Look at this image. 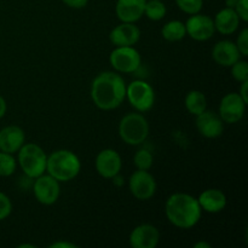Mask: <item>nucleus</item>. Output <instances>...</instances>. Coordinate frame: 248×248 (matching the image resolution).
Returning a JSON list of instances; mask_svg holds the SVG:
<instances>
[{
  "mask_svg": "<svg viewBox=\"0 0 248 248\" xmlns=\"http://www.w3.org/2000/svg\"><path fill=\"white\" fill-rule=\"evenodd\" d=\"M247 87H248V80L247 81L241 82V89H240L239 94L241 96V98L244 99L246 103H248V97H247Z\"/></svg>",
  "mask_w": 248,
  "mask_h": 248,
  "instance_id": "33",
  "label": "nucleus"
},
{
  "mask_svg": "<svg viewBox=\"0 0 248 248\" xmlns=\"http://www.w3.org/2000/svg\"><path fill=\"white\" fill-rule=\"evenodd\" d=\"M165 215L174 227L179 229H191L200 222L202 210L198 199L186 193H176L167 199Z\"/></svg>",
  "mask_w": 248,
  "mask_h": 248,
  "instance_id": "2",
  "label": "nucleus"
},
{
  "mask_svg": "<svg viewBox=\"0 0 248 248\" xmlns=\"http://www.w3.org/2000/svg\"><path fill=\"white\" fill-rule=\"evenodd\" d=\"M19 248H23V247H31V248H35V246H33V245H21V246H18Z\"/></svg>",
  "mask_w": 248,
  "mask_h": 248,
  "instance_id": "37",
  "label": "nucleus"
},
{
  "mask_svg": "<svg viewBox=\"0 0 248 248\" xmlns=\"http://www.w3.org/2000/svg\"><path fill=\"white\" fill-rule=\"evenodd\" d=\"M234 10L239 15L241 21H248V0H237V4Z\"/></svg>",
  "mask_w": 248,
  "mask_h": 248,
  "instance_id": "30",
  "label": "nucleus"
},
{
  "mask_svg": "<svg viewBox=\"0 0 248 248\" xmlns=\"http://www.w3.org/2000/svg\"><path fill=\"white\" fill-rule=\"evenodd\" d=\"M240 57L241 55L236 44L230 40L218 41L212 48L213 61L222 67H232L236 61L240 60Z\"/></svg>",
  "mask_w": 248,
  "mask_h": 248,
  "instance_id": "17",
  "label": "nucleus"
},
{
  "mask_svg": "<svg viewBox=\"0 0 248 248\" xmlns=\"http://www.w3.org/2000/svg\"><path fill=\"white\" fill-rule=\"evenodd\" d=\"M17 169V161L14 154L0 152V177H10Z\"/></svg>",
  "mask_w": 248,
  "mask_h": 248,
  "instance_id": "24",
  "label": "nucleus"
},
{
  "mask_svg": "<svg viewBox=\"0 0 248 248\" xmlns=\"http://www.w3.org/2000/svg\"><path fill=\"white\" fill-rule=\"evenodd\" d=\"M184 104H186V110L193 115L198 116L201 113L207 109V99L206 96L199 90H193V91L188 92L184 99Z\"/></svg>",
  "mask_w": 248,
  "mask_h": 248,
  "instance_id": "21",
  "label": "nucleus"
},
{
  "mask_svg": "<svg viewBox=\"0 0 248 248\" xmlns=\"http://www.w3.org/2000/svg\"><path fill=\"white\" fill-rule=\"evenodd\" d=\"M147 0H118L115 12L121 22L135 23L144 15Z\"/></svg>",
  "mask_w": 248,
  "mask_h": 248,
  "instance_id": "18",
  "label": "nucleus"
},
{
  "mask_svg": "<svg viewBox=\"0 0 248 248\" xmlns=\"http://www.w3.org/2000/svg\"><path fill=\"white\" fill-rule=\"evenodd\" d=\"M195 125L199 133L210 140L219 137L224 131V123L220 116L215 111L207 110V109L200 115L196 116Z\"/></svg>",
  "mask_w": 248,
  "mask_h": 248,
  "instance_id": "13",
  "label": "nucleus"
},
{
  "mask_svg": "<svg viewBox=\"0 0 248 248\" xmlns=\"http://www.w3.org/2000/svg\"><path fill=\"white\" fill-rule=\"evenodd\" d=\"M161 35L165 40L170 41V43H176V41L183 40L186 35V24L181 21H177V19L167 22L162 27Z\"/></svg>",
  "mask_w": 248,
  "mask_h": 248,
  "instance_id": "22",
  "label": "nucleus"
},
{
  "mask_svg": "<svg viewBox=\"0 0 248 248\" xmlns=\"http://www.w3.org/2000/svg\"><path fill=\"white\" fill-rule=\"evenodd\" d=\"M140 31L135 23L121 22L119 26L114 27L109 34L111 44L119 46H133L140 41Z\"/></svg>",
  "mask_w": 248,
  "mask_h": 248,
  "instance_id": "15",
  "label": "nucleus"
},
{
  "mask_svg": "<svg viewBox=\"0 0 248 248\" xmlns=\"http://www.w3.org/2000/svg\"><path fill=\"white\" fill-rule=\"evenodd\" d=\"M97 173L106 179H113L118 176L123 167V159L114 149H103L98 153L94 161Z\"/></svg>",
  "mask_w": 248,
  "mask_h": 248,
  "instance_id": "11",
  "label": "nucleus"
},
{
  "mask_svg": "<svg viewBox=\"0 0 248 248\" xmlns=\"http://www.w3.org/2000/svg\"><path fill=\"white\" fill-rule=\"evenodd\" d=\"M62 1L72 9H82L86 6L89 0H62Z\"/></svg>",
  "mask_w": 248,
  "mask_h": 248,
  "instance_id": "31",
  "label": "nucleus"
},
{
  "mask_svg": "<svg viewBox=\"0 0 248 248\" xmlns=\"http://www.w3.org/2000/svg\"><path fill=\"white\" fill-rule=\"evenodd\" d=\"M12 212V202L6 194L0 191V222L6 219Z\"/></svg>",
  "mask_w": 248,
  "mask_h": 248,
  "instance_id": "28",
  "label": "nucleus"
},
{
  "mask_svg": "<svg viewBox=\"0 0 248 248\" xmlns=\"http://www.w3.org/2000/svg\"><path fill=\"white\" fill-rule=\"evenodd\" d=\"M128 189L137 200L147 201L156 193V181L148 171L137 170L130 176Z\"/></svg>",
  "mask_w": 248,
  "mask_h": 248,
  "instance_id": "8",
  "label": "nucleus"
},
{
  "mask_svg": "<svg viewBox=\"0 0 248 248\" xmlns=\"http://www.w3.org/2000/svg\"><path fill=\"white\" fill-rule=\"evenodd\" d=\"M119 136L128 145H140L149 136V124L140 113L126 114L119 124Z\"/></svg>",
  "mask_w": 248,
  "mask_h": 248,
  "instance_id": "5",
  "label": "nucleus"
},
{
  "mask_svg": "<svg viewBox=\"0 0 248 248\" xmlns=\"http://www.w3.org/2000/svg\"><path fill=\"white\" fill-rule=\"evenodd\" d=\"M232 75L236 81L244 82L248 80V63L246 61H236L232 65Z\"/></svg>",
  "mask_w": 248,
  "mask_h": 248,
  "instance_id": "27",
  "label": "nucleus"
},
{
  "mask_svg": "<svg viewBox=\"0 0 248 248\" xmlns=\"http://www.w3.org/2000/svg\"><path fill=\"white\" fill-rule=\"evenodd\" d=\"M240 17L234 9L224 7L216 15L213 23H215L216 31H219L223 35H230L235 33L240 26Z\"/></svg>",
  "mask_w": 248,
  "mask_h": 248,
  "instance_id": "20",
  "label": "nucleus"
},
{
  "mask_svg": "<svg viewBox=\"0 0 248 248\" xmlns=\"http://www.w3.org/2000/svg\"><path fill=\"white\" fill-rule=\"evenodd\" d=\"M237 4V0H225V6L230 7V9H235Z\"/></svg>",
  "mask_w": 248,
  "mask_h": 248,
  "instance_id": "36",
  "label": "nucleus"
},
{
  "mask_svg": "<svg viewBox=\"0 0 248 248\" xmlns=\"http://www.w3.org/2000/svg\"><path fill=\"white\" fill-rule=\"evenodd\" d=\"M91 98L102 110L116 109L126 98L125 80L115 72L101 73L91 84Z\"/></svg>",
  "mask_w": 248,
  "mask_h": 248,
  "instance_id": "1",
  "label": "nucleus"
},
{
  "mask_svg": "<svg viewBox=\"0 0 248 248\" xmlns=\"http://www.w3.org/2000/svg\"><path fill=\"white\" fill-rule=\"evenodd\" d=\"M236 46L239 48L240 55L244 56V57H247L248 56V29L245 28L242 29L241 33L239 34L236 40Z\"/></svg>",
  "mask_w": 248,
  "mask_h": 248,
  "instance_id": "29",
  "label": "nucleus"
},
{
  "mask_svg": "<svg viewBox=\"0 0 248 248\" xmlns=\"http://www.w3.org/2000/svg\"><path fill=\"white\" fill-rule=\"evenodd\" d=\"M176 4L184 14L195 15L202 9L203 0H176Z\"/></svg>",
  "mask_w": 248,
  "mask_h": 248,
  "instance_id": "26",
  "label": "nucleus"
},
{
  "mask_svg": "<svg viewBox=\"0 0 248 248\" xmlns=\"http://www.w3.org/2000/svg\"><path fill=\"white\" fill-rule=\"evenodd\" d=\"M166 6L162 0H147L144 6V15L152 21H160L166 16Z\"/></svg>",
  "mask_w": 248,
  "mask_h": 248,
  "instance_id": "23",
  "label": "nucleus"
},
{
  "mask_svg": "<svg viewBox=\"0 0 248 248\" xmlns=\"http://www.w3.org/2000/svg\"><path fill=\"white\" fill-rule=\"evenodd\" d=\"M126 98L138 113H145L154 106V89L144 80H135L126 86Z\"/></svg>",
  "mask_w": 248,
  "mask_h": 248,
  "instance_id": "6",
  "label": "nucleus"
},
{
  "mask_svg": "<svg viewBox=\"0 0 248 248\" xmlns=\"http://www.w3.org/2000/svg\"><path fill=\"white\" fill-rule=\"evenodd\" d=\"M133 162L137 170H144V171H149L150 167L153 166L154 162V157L153 154L147 149H140L136 152L135 156H133Z\"/></svg>",
  "mask_w": 248,
  "mask_h": 248,
  "instance_id": "25",
  "label": "nucleus"
},
{
  "mask_svg": "<svg viewBox=\"0 0 248 248\" xmlns=\"http://www.w3.org/2000/svg\"><path fill=\"white\" fill-rule=\"evenodd\" d=\"M186 24V34L196 41H206L215 34L216 28L213 19L202 14L190 15Z\"/></svg>",
  "mask_w": 248,
  "mask_h": 248,
  "instance_id": "12",
  "label": "nucleus"
},
{
  "mask_svg": "<svg viewBox=\"0 0 248 248\" xmlns=\"http://www.w3.org/2000/svg\"><path fill=\"white\" fill-rule=\"evenodd\" d=\"M80 159L70 150H56L47 156L46 172L58 182L72 181L80 173Z\"/></svg>",
  "mask_w": 248,
  "mask_h": 248,
  "instance_id": "3",
  "label": "nucleus"
},
{
  "mask_svg": "<svg viewBox=\"0 0 248 248\" xmlns=\"http://www.w3.org/2000/svg\"><path fill=\"white\" fill-rule=\"evenodd\" d=\"M194 248H211V244H208V242H196L195 245H194Z\"/></svg>",
  "mask_w": 248,
  "mask_h": 248,
  "instance_id": "35",
  "label": "nucleus"
},
{
  "mask_svg": "<svg viewBox=\"0 0 248 248\" xmlns=\"http://www.w3.org/2000/svg\"><path fill=\"white\" fill-rule=\"evenodd\" d=\"M33 193L38 202L41 205L51 206L57 202L60 198L61 186L60 182L50 174H41L36 177L33 186Z\"/></svg>",
  "mask_w": 248,
  "mask_h": 248,
  "instance_id": "9",
  "label": "nucleus"
},
{
  "mask_svg": "<svg viewBox=\"0 0 248 248\" xmlns=\"http://www.w3.org/2000/svg\"><path fill=\"white\" fill-rule=\"evenodd\" d=\"M6 110H7V104H6V101H5L4 97L0 94V119H2L5 116V114H6Z\"/></svg>",
  "mask_w": 248,
  "mask_h": 248,
  "instance_id": "34",
  "label": "nucleus"
},
{
  "mask_svg": "<svg viewBox=\"0 0 248 248\" xmlns=\"http://www.w3.org/2000/svg\"><path fill=\"white\" fill-rule=\"evenodd\" d=\"M109 62L118 73L131 74L140 67L142 57L133 46H119L110 52Z\"/></svg>",
  "mask_w": 248,
  "mask_h": 248,
  "instance_id": "7",
  "label": "nucleus"
},
{
  "mask_svg": "<svg viewBox=\"0 0 248 248\" xmlns=\"http://www.w3.org/2000/svg\"><path fill=\"white\" fill-rule=\"evenodd\" d=\"M78 246L72 242H63V241H57L53 242L52 245H50V248H77Z\"/></svg>",
  "mask_w": 248,
  "mask_h": 248,
  "instance_id": "32",
  "label": "nucleus"
},
{
  "mask_svg": "<svg viewBox=\"0 0 248 248\" xmlns=\"http://www.w3.org/2000/svg\"><path fill=\"white\" fill-rule=\"evenodd\" d=\"M247 103L237 92H230L222 98L219 103V114L223 123L236 124L244 118Z\"/></svg>",
  "mask_w": 248,
  "mask_h": 248,
  "instance_id": "10",
  "label": "nucleus"
},
{
  "mask_svg": "<svg viewBox=\"0 0 248 248\" xmlns=\"http://www.w3.org/2000/svg\"><path fill=\"white\" fill-rule=\"evenodd\" d=\"M201 210L207 213H219L227 206V196L219 189H206L198 199Z\"/></svg>",
  "mask_w": 248,
  "mask_h": 248,
  "instance_id": "19",
  "label": "nucleus"
},
{
  "mask_svg": "<svg viewBox=\"0 0 248 248\" xmlns=\"http://www.w3.org/2000/svg\"><path fill=\"white\" fill-rule=\"evenodd\" d=\"M17 153V161L27 177L35 179L45 173L47 155L40 145L35 143H24Z\"/></svg>",
  "mask_w": 248,
  "mask_h": 248,
  "instance_id": "4",
  "label": "nucleus"
},
{
  "mask_svg": "<svg viewBox=\"0 0 248 248\" xmlns=\"http://www.w3.org/2000/svg\"><path fill=\"white\" fill-rule=\"evenodd\" d=\"M26 143V135L19 126L10 125L0 130V152L15 154Z\"/></svg>",
  "mask_w": 248,
  "mask_h": 248,
  "instance_id": "16",
  "label": "nucleus"
},
{
  "mask_svg": "<svg viewBox=\"0 0 248 248\" xmlns=\"http://www.w3.org/2000/svg\"><path fill=\"white\" fill-rule=\"evenodd\" d=\"M130 245L132 248H155L160 241V232L152 224H140L131 232Z\"/></svg>",
  "mask_w": 248,
  "mask_h": 248,
  "instance_id": "14",
  "label": "nucleus"
}]
</instances>
